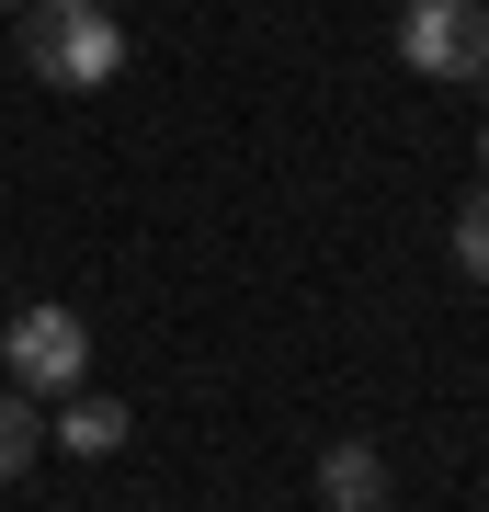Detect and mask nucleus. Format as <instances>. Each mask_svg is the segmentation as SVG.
<instances>
[{
	"label": "nucleus",
	"instance_id": "nucleus-1",
	"mask_svg": "<svg viewBox=\"0 0 489 512\" xmlns=\"http://www.w3.org/2000/svg\"><path fill=\"white\" fill-rule=\"evenodd\" d=\"M23 69L46 92H103L126 69V23L103 0H23Z\"/></svg>",
	"mask_w": 489,
	"mask_h": 512
},
{
	"label": "nucleus",
	"instance_id": "nucleus-7",
	"mask_svg": "<svg viewBox=\"0 0 489 512\" xmlns=\"http://www.w3.org/2000/svg\"><path fill=\"white\" fill-rule=\"evenodd\" d=\"M455 274H478V285H489V183L455 205Z\"/></svg>",
	"mask_w": 489,
	"mask_h": 512
},
{
	"label": "nucleus",
	"instance_id": "nucleus-3",
	"mask_svg": "<svg viewBox=\"0 0 489 512\" xmlns=\"http://www.w3.org/2000/svg\"><path fill=\"white\" fill-rule=\"evenodd\" d=\"M399 57L421 80H489V0H410Z\"/></svg>",
	"mask_w": 489,
	"mask_h": 512
},
{
	"label": "nucleus",
	"instance_id": "nucleus-8",
	"mask_svg": "<svg viewBox=\"0 0 489 512\" xmlns=\"http://www.w3.org/2000/svg\"><path fill=\"white\" fill-rule=\"evenodd\" d=\"M478 160H489V126H478Z\"/></svg>",
	"mask_w": 489,
	"mask_h": 512
},
{
	"label": "nucleus",
	"instance_id": "nucleus-5",
	"mask_svg": "<svg viewBox=\"0 0 489 512\" xmlns=\"http://www.w3.org/2000/svg\"><path fill=\"white\" fill-rule=\"evenodd\" d=\"M46 444H69V456H114V444H126V399H91V387H69V421H57Z\"/></svg>",
	"mask_w": 489,
	"mask_h": 512
},
{
	"label": "nucleus",
	"instance_id": "nucleus-2",
	"mask_svg": "<svg viewBox=\"0 0 489 512\" xmlns=\"http://www.w3.org/2000/svg\"><path fill=\"white\" fill-rule=\"evenodd\" d=\"M0 365H12L23 399H69V387H91V330H80L69 308H12Z\"/></svg>",
	"mask_w": 489,
	"mask_h": 512
},
{
	"label": "nucleus",
	"instance_id": "nucleus-6",
	"mask_svg": "<svg viewBox=\"0 0 489 512\" xmlns=\"http://www.w3.org/2000/svg\"><path fill=\"white\" fill-rule=\"evenodd\" d=\"M46 456V421H35V399H23V387H0V478H23Z\"/></svg>",
	"mask_w": 489,
	"mask_h": 512
},
{
	"label": "nucleus",
	"instance_id": "nucleus-4",
	"mask_svg": "<svg viewBox=\"0 0 489 512\" xmlns=\"http://www.w3.org/2000/svg\"><path fill=\"white\" fill-rule=\"evenodd\" d=\"M319 501L330 512H387V456L376 444H330L319 456Z\"/></svg>",
	"mask_w": 489,
	"mask_h": 512
},
{
	"label": "nucleus",
	"instance_id": "nucleus-9",
	"mask_svg": "<svg viewBox=\"0 0 489 512\" xmlns=\"http://www.w3.org/2000/svg\"><path fill=\"white\" fill-rule=\"evenodd\" d=\"M0 12H23V0H0Z\"/></svg>",
	"mask_w": 489,
	"mask_h": 512
}]
</instances>
